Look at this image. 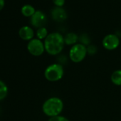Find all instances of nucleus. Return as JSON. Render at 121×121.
Here are the masks:
<instances>
[{"instance_id":"nucleus-1","label":"nucleus","mask_w":121,"mask_h":121,"mask_svg":"<svg viewBox=\"0 0 121 121\" xmlns=\"http://www.w3.org/2000/svg\"><path fill=\"white\" fill-rule=\"evenodd\" d=\"M64 43V38L61 34L58 32L51 33L45 39V50L48 54L55 56L62 51Z\"/></svg>"},{"instance_id":"nucleus-2","label":"nucleus","mask_w":121,"mask_h":121,"mask_svg":"<svg viewBox=\"0 0 121 121\" xmlns=\"http://www.w3.org/2000/svg\"><path fill=\"white\" fill-rule=\"evenodd\" d=\"M64 109V103L58 97H52L47 99L43 104L42 110L45 115L52 117L59 115Z\"/></svg>"},{"instance_id":"nucleus-3","label":"nucleus","mask_w":121,"mask_h":121,"mask_svg":"<svg viewBox=\"0 0 121 121\" xmlns=\"http://www.w3.org/2000/svg\"><path fill=\"white\" fill-rule=\"evenodd\" d=\"M64 74V68L58 64H53L48 66L44 71L46 79L50 82H56L60 80L63 78Z\"/></svg>"},{"instance_id":"nucleus-4","label":"nucleus","mask_w":121,"mask_h":121,"mask_svg":"<svg viewBox=\"0 0 121 121\" xmlns=\"http://www.w3.org/2000/svg\"><path fill=\"white\" fill-rule=\"evenodd\" d=\"M88 51L84 44L77 43L73 45L69 51L70 59L74 63H80L86 56Z\"/></svg>"},{"instance_id":"nucleus-5","label":"nucleus","mask_w":121,"mask_h":121,"mask_svg":"<svg viewBox=\"0 0 121 121\" xmlns=\"http://www.w3.org/2000/svg\"><path fill=\"white\" fill-rule=\"evenodd\" d=\"M29 52L35 56H39L43 54L45 51L44 43L39 39H33L29 41L27 45Z\"/></svg>"},{"instance_id":"nucleus-6","label":"nucleus","mask_w":121,"mask_h":121,"mask_svg":"<svg viewBox=\"0 0 121 121\" xmlns=\"http://www.w3.org/2000/svg\"><path fill=\"white\" fill-rule=\"evenodd\" d=\"M102 43L105 49L112 51L118 47L120 44V39L115 34H108L103 38Z\"/></svg>"},{"instance_id":"nucleus-7","label":"nucleus","mask_w":121,"mask_h":121,"mask_svg":"<svg viewBox=\"0 0 121 121\" xmlns=\"http://www.w3.org/2000/svg\"><path fill=\"white\" fill-rule=\"evenodd\" d=\"M46 22V17L45 14L40 11H36L33 16L31 17V24L36 28L43 27V26Z\"/></svg>"},{"instance_id":"nucleus-8","label":"nucleus","mask_w":121,"mask_h":121,"mask_svg":"<svg viewBox=\"0 0 121 121\" xmlns=\"http://www.w3.org/2000/svg\"><path fill=\"white\" fill-rule=\"evenodd\" d=\"M51 17L56 22H63L67 18L66 12L60 7H56L51 12Z\"/></svg>"},{"instance_id":"nucleus-9","label":"nucleus","mask_w":121,"mask_h":121,"mask_svg":"<svg viewBox=\"0 0 121 121\" xmlns=\"http://www.w3.org/2000/svg\"><path fill=\"white\" fill-rule=\"evenodd\" d=\"M19 35L21 37V39H22L23 40L31 41V39H33V37L34 36V32L31 27L28 26H24L19 29Z\"/></svg>"},{"instance_id":"nucleus-10","label":"nucleus","mask_w":121,"mask_h":121,"mask_svg":"<svg viewBox=\"0 0 121 121\" xmlns=\"http://www.w3.org/2000/svg\"><path fill=\"white\" fill-rule=\"evenodd\" d=\"M78 39V36L74 33H69L64 37V42L67 45H75Z\"/></svg>"},{"instance_id":"nucleus-11","label":"nucleus","mask_w":121,"mask_h":121,"mask_svg":"<svg viewBox=\"0 0 121 121\" xmlns=\"http://www.w3.org/2000/svg\"><path fill=\"white\" fill-rule=\"evenodd\" d=\"M21 11H22V14L25 17H31L36 12L34 7L30 4L24 5L22 8Z\"/></svg>"},{"instance_id":"nucleus-12","label":"nucleus","mask_w":121,"mask_h":121,"mask_svg":"<svg viewBox=\"0 0 121 121\" xmlns=\"http://www.w3.org/2000/svg\"><path fill=\"white\" fill-rule=\"evenodd\" d=\"M111 81L116 86H121V70H116L112 73Z\"/></svg>"},{"instance_id":"nucleus-13","label":"nucleus","mask_w":121,"mask_h":121,"mask_svg":"<svg viewBox=\"0 0 121 121\" xmlns=\"http://www.w3.org/2000/svg\"><path fill=\"white\" fill-rule=\"evenodd\" d=\"M8 93V88L7 85L0 80V100L4 99L7 95Z\"/></svg>"},{"instance_id":"nucleus-14","label":"nucleus","mask_w":121,"mask_h":121,"mask_svg":"<svg viewBox=\"0 0 121 121\" xmlns=\"http://www.w3.org/2000/svg\"><path fill=\"white\" fill-rule=\"evenodd\" d=\"M36 36H37L38 39L40 40L46 39L48 36L47 29L45 27H41V28L38 29V30L36 31Z\"/></svg>"},{"instance_id":"nucleus-15","label":"nucleus","mask_w":121,"mask_h":121,"mask_svg":"<svg viewBox=\"0 0 121 121\" xmlns=\"http://www.w3.org/2000/svg\"><path fill=\"white\" fill-rule=\"evenodd\" d=\"M48 121H69V120L67 119L66 117H64V116L58 115V116L50 117V119Z\"/></svg>"},{"instance_id":"nucleus-16","label":"nucleus","mask_w":121,"mask_h":121,"mask_svg":"<svg viewBox=\"0 0 121 121\" xmlns=\"http://www.w3.org/2000/svg\"><path fill=\"white\" fill-rule=\"evenodd\" d=\"M53 2L56 7H62L64 3H65V0H53Z\"/></svg>"},{"instance_id":"nucleus-17","label":"nucleus","mask_w":121,"mask_h":121,"mask_svg":"<svg viewBox=\"0 0 121 121\" xmlns=\"http://www.w3.org/2000/svg\"><path fill=\"white\" fill-rule=\"evenodd\" d=\"M4 4H5L4 0H0V11H1V10L4 8Z\"/></svg>"}]
</instances>
